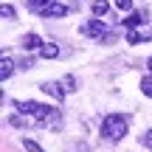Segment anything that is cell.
<instances>
[{"label":"cell","mask_w":152,"mask_h":152,"mask_svg":"<svg viewBox=\"0 0 152 152\" xmlns=\"http://www.w3.org/2000/svg\"><path fill=\"white\" fill-rule=\"evenodd\" d=\"M121 23H124L127 28H135V26H141V14H127Z\"/></svg>","instance_id":"cell-13"},{"label":"cell","mask_w":152,"mask_h":152,"mask_svg":"<svg viewBox=\"0 0 152 152\" xmlns=\"http://www.w3.org/2000/svg\"><path fill=\"white\" fill-rule=\"evenodd\" d=\"M11 71H14V62H11L9 59V56H3V62H0V79H9V76H11Z\"/></svg>","instance_id":"cell-11"},{"label":"cell","mask_w":152,"mask_h":152,"mask_svg":"<svg viewBox=\"0 0 152 152\" xmlns=\"http://www.w3.org/2000/svg\"><path fill=\"white\" fill-rule=\"evenodd\" d=\"M42 90L48 93V96H54V99H65V85H62V82H45L42 85Z\"/></svg>","instance_id":"cell-6"},{"label":"cell","mask_w":152,"mask_h":152,"mask_svg":"<svg viewBox=\"0 0 152 152\" xmlns=\"http://www.w3.org/2000/svg\"><path fill=\"white\" fill-rule=\"evenodd\" d=\"M23 147H26L28 152H45L42 147H39V144L37 141H31V138H23Z\"/></svg>","instance_id":"cell-14"},{"label":"cell","mask_w":152,"mask_h":152,"mask_svg":"<svg viewBox=\"0 0 152 152\" xmlns=\"http://www.w3.org/2000/svg\"><path fill=\"white\" fill-rule=\"evenodd\" d=\"M65 14H68V6L65 3H56V0L42 11V17H65Z\"/></svg>","instance_id":"cell-7"},{"label":"cell","mask_w":152,"mask_h":152,"mask_svg":"<svg viewBox=\"0 0 152 152\" xmlns=\"http://www.w3.org/2000/svg\"><path fill=\"white\" fill-rule=\"evenodd\" d=\"M54 3V0H28V11H34V14H42L48 6Z\"/></svg>","instance_id":"cell-10"},{"label":"cell","mask_w":152,"mask_h":152,"mask_svg":"<svg viewBox=\"0 0 152 152\" xmlns=\"http://www.w3.org/2000/svg\"><path fill=\"white\" fill-rule=\"evenodd\" d=\"M14 110H17V113L34 115L37 121H48L51 115H56V110L48 107V104H42V102H14Z\"/></svg>","instance_id":"cell-2"},{"label":"cell","mask_w":152,"mask_h":152,"mask_svg":"<svg viewBox=\"0 0 152 152\" xmlns=\"http://www.w3.org/2000/svg\"><path fill=\"white\" fill-rule=\"evenodd\" d=\"M141 144H144V147H149V149H152V130H147V132H144Z\"/></svg>","instance_id":"cell-18"},{"label":"cell","mask_w":152,"mask_h":152,"mask_svg":"<svg viewBox=\"0 0 152 152\" xmlns=\"http://www.w3.org/2000/svg\"><path fill=\"white\" fill-rule=\"evenodd\" d=\"M79 31H82V37H104V23H102V17H93V20H87V23H82L79 26Z\"/></svg>","instance_id":"cell-3"},{"label":"cell","mask_w":152,"mask_h":152,"mask_svg":"<svg viewBox=\"0 0 152 152\" xmlns=\"http://www.w3.org/2000/svg\"><path fill=\"white\" fill-rule=\"evenodd\" d=\"M39 56H42V59H56V56H59V45H54V42H42Z\"/></svg>","instance_id":"cell-8"},{"label":"cell","mask_w":152,"mask_h":152,"mask_svg":"<svg viewBox=\"0 0 152 152\" xmlns=\"http://www.w3.org/2000/svg\"><path fill=\"white\" fill-rule=\"evenodd\" d=\"M127 130H130V118L121 113H110L104 115L102 121V135H107L110 141H121V138L127 135Z\"/></svg>","instance_id":"cell-1"},{"label":"cell","mask_w":152,"mask_h":152,"mask_svg":"<svg viewBox=\"0 0 152 152\" xmlns=\"http://www.w3.org/2000/svg\"><path fill=\"white\" fill-rule=\"evenodd\" d=\"M115 9H121V11L130 14V11H132V0H115Z\"/></svg>","instance_id":"cell-16"},{"label":"cell","mask_w":152,"mask_h":152,"mask_svg":"<svg viewBox=\"0 0 152 152\" xmlns=\"http://www.w3.org/2000/svg\"><path fill=\"white\" fill-rule=\"evenodd\" d=\"M62 85H65V90H76V79H73V76H65Z\"/></svg>","instance_id":"cell-17"},{"label":"cell","mask_w":152,"mask_h":152,"mask_svg":"<svg viewBox=\"0 0 152 152\" xmlns=\"http://www.w3.org/2000/svg\"><path fill=\"white\" fill-rule=\"evenodd\" d=\"M141 93H144V96H149V99H152V73H149V76H144V79H141Z\"/></svg>","instance_id":"cell-12"},{"label":"cell","mask_w":152,"mask_h":152,"mask_svg":"<svg viewBox=\"0 0 152 152\" xmlns=\"http://www.w3.org/2000/svg\"><path fill=\"white\" fill-rule=\"evenodd\" d=\"M147 39H152V28H127V45H138Z\"/></svg>","instance_id":"cell-4"},{"label":"cell","mask_w":152,"mask_h":152,"mask_svg":"<svg viewBox=\"0 0 152 152\" xmlns=\"http://www.w3.org/2000/svg\"><path fill=\"white\" fill-rule=\"evenodd\" d=\"M147 65H149V73H152V56H149V62H147Z\"/></svg>","instance_id":"cell-19"},{"label":"cell","mask_w":152,"mask_h":152,"mask_svg":"<svg viewBox=\"0 0 152 152\" xmlns=\"http://www.w3.org/2000/svg\"><path fill=\"white\" fill-rule=\"evenodd\" d=\"M90 9H93V17H107L110 3H107V0H93V3H90Z\"/></svg>","instance_id":"cell-9"},{"label":"cell","mask_w":152,"mask_h":152,"mask_svg":"<svg viewBox=\"0 0 152 152\" xmlns=\"http://www.w3.org/2000/svg\"><path fill=\"white\" fill-rule=\"evenodd\" d=\"M0 14H3V20H14V17H17V11L11 9L9 3H3V11H0Z\"/></svg>","instance_id":"cell-15"},{"label":"cell","mask_w":152,"mask_h":152,"mask_svg":"<svg viewBox=\"0 0 152 152\" xmlns=\"http://www.w3.org/2000/svg\"><path fill=\"white\" fill-rule=\"evenodd\" d=\"M20 45H23V48H26V51H39V48H42V39H39V34H23V37H20Z\"/></svg>","instance_id":"cell-5"}]
</instances>
